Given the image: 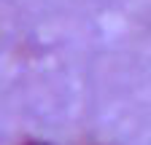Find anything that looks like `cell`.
I'll list each match as a JSON object with an SVG mask.
<instances>
[{
	"label": "cell",
	"mask_w": 151,
	"mask_h": 145,
	"mask_svg": "<svg viewBox=\"0 0 151 145\" xmlns=\"http://www.w3.org/2000/svg\"><path fill=\"white\" fill-rule=\"evenodd\" d=\"M24 145H46V142H38V140H27Z\"/></svg>",
	"instance_id": "1"
}]
</instances>
